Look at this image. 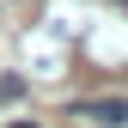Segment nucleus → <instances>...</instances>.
I'll use <instances>...</instances> for the list:
<instances>
[{"instance_id": "obj_1", "label": "nucleus", "mask_w": 128, "mask_h": 128, "mask_svg": "<svg viewBox=\"0 0 128 128\" xmlns=\"http://www.w3.org/2000/svg\"><path fill=\"white\" fill-rule=\"evenodd\" d=\"M73 116H92V122H104V128H122L128 122V98H79Z\"/></svg>"}, {"instance_id": "obj_2", "label": "nucleus", "mask_w": 128, "mask_h": 128, "mask_svg": "<svg viewBox=\"0 0 128 128\" xmlns=\"http://www.w3.org/2000/svg\"><path fill=\"white\" fill-rule=\"evenodd\" d=\"M12 128H43V122H12Z\"/></svg>"}]
</instances>
